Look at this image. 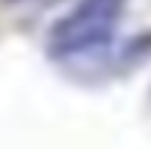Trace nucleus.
Masks as SVG:
<instances>
[{"label":"nucleus","mask_w":151,"mask_h":149,"mask_svg":"<svg viewBox=\"0 0 151 149\" xmlns=\"http://www.w3.org/2000/svg\"><path fill=\"white\" fill-rule=\"evenodd\" d=\"M128 0H76L52 20L47 32V53L55 61H87L111 47Z\"/></svg>","instance_id":"f257e3e1"},{"label":"nucleus","mask_w":151,"mask_h":149,"mask_svg":"<svg viewBox=\"0 0 151 149\" xmlns=\"http://www.w3.org/2000/svg\"><path fill=\"white\" fill-rule=\"evenodd\" d=\"M6 3H23V0H6Z\"/></svg>","instance_id":"f03ea898"}]
</instances>
